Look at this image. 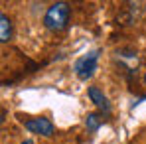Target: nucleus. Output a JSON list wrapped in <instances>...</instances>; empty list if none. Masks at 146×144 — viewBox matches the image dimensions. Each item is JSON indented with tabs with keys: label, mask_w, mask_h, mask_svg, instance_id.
<instances>
[{
	"label": "nucleus",
	"mask_w": 146,
	"mask_h": 144,
	"mask_svg": "<svg viewBox=\"0 0 146 144\" xmlns=\"http://www.w3.org/2000/svg\"><path fill=\"white\" fill-rule=\"evenodd\" d=\"M89 99L97 105L99 111H103L105 115L107 113H111V103H109V99L103 95V91L99 89V87H89Z\"/></svg>",
	"instance_id": "5"
},
{
	"label": "nucleus",
	"mask_w": 146,
	"mask_h": 144,
	"mask_svg": "<svg viewBox=\"0 0 146 144\" xmlns=\"http://www.w3.org/2000/svg\"><path fill=\"white\" fill-rule=\"evenodd\" d=\"M12 40V22L6 14H0V42L6 44Z\"/></svg>",
	"instance_id": "6"
},
{
	"label": "nucleus",
	"mask_w": 146,
	"mask_h": 144,
	"mask_svg": "<svg viewBox=\"0 0 146 144\" xmlns=\"http://www.w3.org/2000/svg\"><path fill=\"white\" fill-rule=\"evenodd\" d=\"M144 85H146V73H144Z\"/></svg>",
	"instance_id": "8"
},
{
	"label": "nucleus",
	"mask_w": 146,
	"mask_h": 144,
	"mask_svg": "<svg viewBox=\"0 0 146 144\" xmlns=\"http://www.w3.org/2000/svg\"><path fill=\"white\" fill-rule=\"evenodd\" d=\"M69 16H71L69 4L67 2H55L44 14V26L49 32H63L69 24Z\"/></svg>",
	"instance_id": "1"
},
{
	"label": "nucleus",
	"mask_w": 146,
	"mask_h": 144,
	"mask_svg": "<svg viewBox=\"0 0 146 144\" xmlns=\"http://www.w3.org/2000/svg\"><path fill=\"white\" fill-rule=\"evenodd\" d=\"M97 61H99V51H89L87 55L79 57L75 61V73L81 81H87L93 77V73L97 71Z\"/></svg>",
	"instance_id": "2"
},
{
	"label": "nucleus",
	"mask_w": 146,
	"mask_h": 144,
	"mask_svg": "<svg viewBox=\"0 0 146 144\" xmlns=\"http://www.w3.org/2000/svg\"><path fill=\"white\" fill-rule=\"evenodd\" d=\"M85 124H87V128H89L91 132H95L99 126L103 124V117L97 115V113H91V115L87 117V120H85Z\"/></svg>",
	"instance_id": "7"
},
{
	"label": "nucleus",
	"mask_w": 146,
	"mask_h": 144,
	"mask_svg": "<svg viewBox=\"0 0 146 144\" xmlns=\"http://www.w3.org/2000/svg\"><path fill=\"white\" fill-rule=\"evenodd\" d=\"M117 61L121 63L122 69H126L128 73H134V69L138 67L136 53H132V51H117Z\"/></svg>",
	"instance_id": "4"
},
{
	"label": "nucleus",
	"mask_w": 146,
	"mask_h": 144,
	"mask_svg": "<svg viewBox=\"0 0 146 144\" xmlns=\"http://www.w3.org/2000/svg\"><path fill=\"white\" fill-rule=\"evenodd\" d=\"M24 126L30 132H34V134H42V136H51L53 134V122L49 119H44V117H40V119H28L24 122Z\"/></svg>",
	"instance_id": "3"
}]
</instances>
